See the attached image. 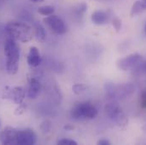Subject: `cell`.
<instances>
[{
	"label": "cell",
	"mask_w": 146,
	"mask_h": 145,
	"mask_svg": "<svg viewBox=\"0 0 146 145\" xmlns=\"http://www.w3.org/2000/svg\"><path fill=\"white\" fill-rule=\"evenodd\" d=\"M17 132L18 130L7 126L0 134V141L3 144H17Z\"/></svg>",
	"instance_id": "10"
},
{
	"label": "cell",
	"mask_w": 146,
	"mask_h": 145,
	"mask_svg": "<svg viewBox=\"0 0 146 145\" xmlns=\"http://www.w3.org/2000/svg\"><path fill=\"white\" fill-rule=\"evenodd\" d=\"M142 1H144L145 3H146V0H142Z\"/></svg>",
	"instance_id": "29"
},
{
	"label": "cell",
	"mask_w": 146,
	"mask_h": 145,
	"mask_svg": "<svg viewBox=\"0 0 146 145\" xmlns=\"http://www.w3.org/2000/svg\"><path fill=\"white\" fill-rule=\"evenodd\" d=\"M110 14L108 11L104 10H96L91 15V20L94 24L98 26H103L108 24L110 21Z\"/></svg>",
	"instance_id": "11"
},
{
	"label": "cell",
	"mask_w": 146,
	"mask_h": 145,
	"mask_svg": "<svg viewBox=\"0 0 146 145\" xmlns=\"http://www.w3.org/2000/svg\"><path fill=\"white\" fill-rule=\"evenodd\" d=\"M58 144L60 145H77V142L72 139H66L63 138L60 141H58Z\"/></svg>",
	"instance_id": "22"
},
{
	"label": "cell",
	"mask_w": 146,
	"mask_h": 145,
	"mask_svg": "<svg viewBox=\"0 0 146 145\" xmlns=\"http://www.w3.org/2000/svg\"><path fill=\"white\" fill-rule=\"evenodd\" d=\"M42 61L40 52L36 47H31L28 55H27V63L31 67H37Z\"/></svg>",
	"instance_id": "12"
},
{
	"label": "cell",
	"mask_w": 146,
	"mask_h": 145,
	"mask_svg": "<svg viewBox=\"0 0 146 145\" xmlns=\"http://www.w3.org/2000/svg\"><path fill=\"white\" fill-rule=\"evenodd\" d=\"M0 124H1V121H0Z\"/></svg>",
	"instance_id": "31"
},
{
	"label": "cell",
	"mask_w": 146,
	"mask_h": 145,
	"mask_svg": "<svg viewBox=\"0 0 146 145\" xmlns=\"http://www.w3.org/2000/svg\"><path fill=\"white\" fill-rule=\"evenodd\" d=\"M87 9H88V5L87 3H81L79 4H77L75 8H74V11L76 15H83L86 11H87Z\"/></svg>",
	"instance_id": "19"
},
{
	"label": "cell",
	"mask_w": 146,
	"mask_h": 145,
	"mask_svg": "<svg viewBox=\"0 0 146 145\" xmlns=\"http://www.w3.org/2000/svg\"><path fill=\"white\" fill-rule=\"evenodd\" d=\"M36 143V135L31 128L18 130L17 132V144L33 145Z\"/></svg>",
	"instance_id": "9"
},
{
	"label": "cell",
	"mask_w": 146,
	"mask_h": 145,
	"mask_svg": "<svg viewBox=\"0 0 146 145\" xmlns=\"http://www.w3.org/2000/svg\"><path fill=\"white\" fill-rule=\"evenodd\" d=\"M145 33H146V25H145Z\"/></svg>",
	"instance_id": "28"
},
{
	"label": "cell",
	"mask_w": 146,
	"mask_h": 145,
	"mask_svg": "<svg viewBox=\"0 0 146 145\" xmlns=\"http://www.w3.org/2000/svg\"><path fill=\"white\" fill-rule=\"evenodd\" d=\"M41 90V84L36 78H31L29 80V85L27 89V96L31 99H34L39 95Z\"/></svg>",
	"instance_id": "13"
},
{
	"label": "cell",
	"mask_w": 146,
	"mask_h": 145,
	"mask_svg": "<svg viewBox=\"0 0 146 145\" xmlns=\"http://www.w3.org/2000/svg\"><path fill=\"white\" fill-rule=\"evenodd\" d=\"M64 129L66 130V131H72V130L74 129V126H72V125H66V126H64Z\"/></svg>",
	"instance_id": "26"
},
{
	"label": "cell",
	"mask_w": 146,
	"mask_h": 145,
	"mask_svg": "<svg viewBox=\"0 0 146 145\" xmlns=\"http://www.w3.org/2000/svg\"><path fill=\"white\" fill-rule=\"evenodd\" d=\"M38 13L42 15L48 16L51 15L54 13V8L50 5H45V6H41L37 9Z\"/></svg>",
	"instance_id": "17"
},
{
	"label": "cell",
	"mask_w": 146,
	"mask_h": 145,
	"mask_svg": "<svg viewBox=\"0 0 146 145\" xmlns=\"http://www.w3.org/2000/svg\"><path fill=\"white\" fill-rule=\"evenodd\" d=\"M140 105L143 108H146V90L144 91L140 97Z\"/></svg>",
	"instance_id": "24"
},
{
	"label": "cell",
	"mask_w": 146,
	"mask_h": 145,
	"mask_svg": "<svg viewBox=\"0 0 146 145\" xmlns=\"http://www.w3.org/2000/svg\"><path fill=\"white\" fill-rule=\"evenodd\" d=\"M99 1H106V0H99Z\"/></svg>",
	"instance_id": "30"
},
{
	"label": "cell",
	"mask_w": 146,
	"mask_h": 145,
	"mask_svg": "<svg viewBox=\"0 0 146 145\" xmlns=\"http://www.w3.org/2000/svg\"><path fill=\"white\" fill-rule=\"evenodd\" d=\"M50 128H51V124H50V122H49L48 121H43V122L42 123V125H41V129H42V132H49Z\"/></svg>",
	"instance_id": "23"
},
{
	"label": "cell",
	"mask_w": 146,
	"mask_h": 145,
	"mask_svg": "<svg viewBox=\"0 0 146 145\" xmlns=\"http://www.w3.org/2000/svg\"><path fill=\"white\" fill-rule=\"evenodd\" d=\"M19 106L15 109V114L16 115H23L26 111H27V106L26 104L24 103H21L20 105H18Z\"/></svg>",
	"instance_id": "20"
},
{
	"label": "cell",
	"mask_w": 146,
	"mask_h": 145,
	"mask_svg": "<svg viewBox=\"0 0 146 145\" xmlns=\"http://www.w3.org/2000/svg\"><path fill=\"white\" fill-rule=\"evenodd\" d=\"M4 54L6 56V69L9 75H15L19 69L20 47L12 37L8 38L4 44Z\"/></svg>",
	"instance_id": "1"
},
{
	"label": "cell",
	"mask_w": 146,
	"mask_h": 145,
	"mask_svg": "<svg viewBox=\"0 0 146 145\" xmlns=\"http://www.w3.org/2000/svg\"><path fill=\"white\" fill-rule=\"evenodd\" d=\"M35 36H36L37 41L40 42H44L46 41L47 35L44 27L40 25V24H36L35 26Z\"/></svg>",
	"instance_id": "15"
},
{
	"label": "cell",
	"mask_w": 146,
	"mask_h": 145,
	"mask_svg": "<svg viewBox=\"0 0 146 145\" xmlns=\"http://www.w3.org/2000/svg\"><path fill=\"white\" fill-rule=\"evenodd\" d=\"M43 22L54 33L57 35H63L67 32V26L65 21L57 15H48L43 19Z\"/></svg>",
	"instance_id": "6"
},
{
	"label": "cell",
	"mask_w": 146,
	"mask_h": 145,
	"mask_svg": "<svg viewBox=\"0 0 146 145\" xmlns=\"http://www.w3.org/2000/svg\"><path fill=\"white\" fill-rule=\"evenodd\" d=\"M74 119H94L98 115L97 108L89 102H81L76 104L71 110Z\"/></svg>",
	"instance_id": "5"
},
{
	"label": "cell",
	"mask_w": 146,
	"mask_h": 145,
	"mask_svg": "<svg viewBox=\"0 0 146 145\" xmlns=\"http://www.w3.org/2000/svg\"><path fill=\"white\" fill-rule=\"evenodd\" d=\"M25 97H26L25 90L23 89V87L19 86H15L13 87H5L3 92V99H9L16 105H20L23 103Z\"/></svg>",
	"instance_id": "7"
},
{
	"label": "cell",
	"mask_w": 146,
	"mask_h": 145,
	"mask_svg": "<svg viewBox=\"0 0 146 145\" xmlns=\"http://www.w3.org/2000/svg\"><path fill=\"white\" fill-rule=\"evenodd\" d=\"M86 90H87V86L82 83H76L72 86V92L76 95H80L83 93Z\"/></svg>",
	"instance_id": "18"
},
{
	"label": "cell",
	"mask_w": 146,
	"mask_h": 145,
	"mask_svg": "<svg viewBox=\"0 0 146 145\" xmlns=\"http://www.w3.org/2000/svg\"><path fill=\"white\" fill-rule=\"evenodd\" d=\"M133 75L134 76H142L146 74V61H141L133 70Z\"/></svg>",
	"instance_id": "16"
},
{
	"label": "cell",
	"mask_w": 146,
	"mask_h": 145,
	"mask_svg": "<svg viewBox=\"0 0 146 145\" xmlns=\"http://www.w3.org/2000/svg\"><path fill=\"white\" fill-rule=\"evenodd\" d=\"M145 10H146V3L142 0H138L133 4L131 8L130 15L132 17H133V16L142 14Z\"/></svg>",
	"instance_id": "14"
},
{
	"label": "cell",
	"mask_w": 146,
	"mask_h": 145,
	"mask_svg": "<svg viewBox=\"0 0 146 145\" xmlns=\"http://www.w3.org/2000/svg\"><path fill=\"white\" fill-rule=\"evenodd\" d=\"M99 145H110V142L107 139H100L97 143Z\"/></svg>",
	"instance_id": "25"
},
{
	"label": "cell",
	"mask_w": 146,
	"mask_h": 145,
	"mask_svg": "<svg viewBox=\"0 0 146 145\" xmlns=\"http://www.w3.org/2000/svg\"><path fill=\"white\" fill-rule=\"evenodd\" d=\"M30 1L33 3H42L44 0H30Z\"/></svg>",
	"instance_id": "27"
},
{
	"label": "cell",
	"mask_w": 146,
	"mask_h": 145,
	"mask_svg": "<svg viewBox=\"0 0 146 145\" xmlns=\"http://www.w3.org/2000/svg\"><path fill=\"white\" fill-rule=\"evenodd\" d=\"M7 34L15 41L28 42L33 39V29L30 26L21 21L9 22L5 26Z\"/></svg>",
	"instance_id": "2"
},
{
	"label": "cell",
	"mask_w": 146,
	"mask_h": 145,
	"mask_svg": "<svg viewBox=\"0 0 146 145\" xmlns=\"http://www.w3.org/2000/svg\"><path fill=\"white\" fill-rule=\"evenodd\" d=\"M112 25H113L115 32H119L120 30H121V21L119 18L115 17V18H114L112 20Z\"/></svg>",
	"instance_id": "21"
},
{
	"label": "cell",
	"mask_w": 146,
	"mask_h": 145,
	"mask_svg": "<svg viewBox=\"0 0 146 145\" xmlns=\"http://www.w3.org/2000/svg\"><path fill=\"white\" fill-rule=\"evenodd\" d=\"M106 98L111 100H123L131 97L134 91V86L131 83L113 84L106 83L105 86Z\"/></svg>",
	"instance_id": "3"
},
{
	"label": "cell",
	"mask_w": 146,
	"mask_h": 145,
	"mask_svg": "<svg viewBox=\"0 0 146 145\" xmlns=\"http://www.w3.org/2000/svg\"><path fill=\"white\" fill-rule=\"evenodd\" d=\"M142 60H143V56L141 54H132L125 58L119 60L116 63V66L120 70L123 72H127V71L133 70Z\"/></svg>",
	"instance_id": "8"
},
{
	"label": "cell",
	"mask_w": 146,
	"mask_h": 145,
	"mask_svg": "<svg viewBox=\"0 0 146 145\" xmlns=\"http://www.w3.org/2000/svg\"><path fill=\"white\" fill-rule=\"evenodd\" d=\"M105 114L110 121L115 122L121 129H125L128 124V119L121 106L114 102H110L105 106Z\"/></svg>",
	"instance_id": "4"
}]
</instances>
